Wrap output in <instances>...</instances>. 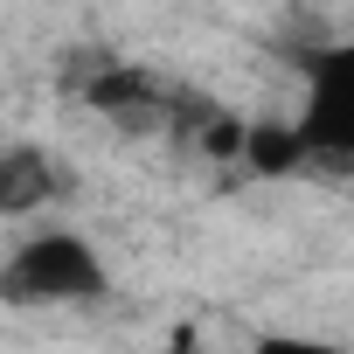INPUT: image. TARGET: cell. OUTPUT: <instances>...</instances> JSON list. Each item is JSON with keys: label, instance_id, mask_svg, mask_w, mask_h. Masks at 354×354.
Listing matches in <instances>:
<instances>
[{"label": "cell", "instance_id": "cell-1", "mask_svg": "<svg viewBox=\"0 0 354 354\" xmlns=\"http://www.w3.org/2000/svg\"><path fill=\"white\" fill-rule=\"evenodd\" d=\"M104 285L111 278L77 230H42L15 243L0 264V306H77V299H104Z\"/></svg>", "mask_w": 354, "mask_h": 354}, {"label": "cell", "instance_id": "cell-2", "mask_svg": "<svg viewBox=\"0 0 354 354\" xmlns=\"http://www.w3.org/2000/svg\"><path fill=\"white\" fill-rule=\"evenodd\" d=\"M299 139H306V153H319L333 167H354V42H333V49L313 56Z\"/></svg>", "mask_w": 354, "mask_h": 354}, {"label": "cell", "instance_id": "cell-3", "mask_svg": "<svg viewBox=\"0 0 354 354\" xmlns=\"http://www.w3.org/2000/svg\"><path fill=\"white\" fill-rule=\"evenodd\" d=\"M56 195V167L35 139H0V216H35Z\"/></svg>", "mask_w": 354, "mask_h": 354}, {"label": "cell", "instance_id": "cell-4", "mask_svg": "<svg viewBox=\"0 0 354 354\" xmlns=\"http://www.w3.org/2000/svg\"><path fill=\"white\" fill-rule=\"evenodd\" d=\"M250 174H299L313 153H306V139H299V125H243V153H236Z\"/></svg>", "mask_w": 354, "mask_h": 354}, {"label": "cell", "instance_id": "cell-5", "mask_svg": "<svg viewBox=\"0 0 354 354\" xmlns=\"http://www.w3.org/2000/svg\"><path fill=\"white\" fill-rule=\"evenodd\" d=\"M202 153H209V160H236V153H243V118H230V111L209 104V118H202Z\"/></svg>", "mask_w": 354, "mask_h": 354}, {"label": "cell", "instance_id": "cell-6", "mask_svg": "<svg viewBox=\"0 0 354 354\" xmlns=\"http://www.w3.org/2000/svg\"><path fill=\"white\" fill-rule=\"evenodd\" d=\"M250 354H340L333 340H306V333H264Z\"/></svg>", "mask_w": 354, "mask_h": 354}, {"label": "cell", "instance_id": "cell-7", "mask_svg": "<svg viewBox=\"0 0 354 354\" xmlns=\"http://www.w3.org/2000/svg\"><path fill=\"white\" fill-rule=\"evenodd\" d=\"M167 354H202V326H195V319H181V326L167 333Z\"/></svg>", "mask_w": 354, "mask_h": 354}, {"label": "cell", "instance_id": "cell-8", "mask_svg": "<svg viewBox=\"0 0 354 354\" xmlns=\"http://www.w3.org/2000/svg\"><path fill=\"white\" fill-rule=\"evenodd\" d=\"M347 8H354V0H347Z\"/></svg>", "mask_w": 354, "mask_h": 354}]
</instances>
